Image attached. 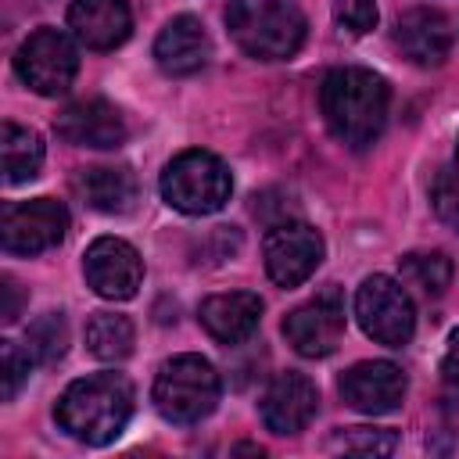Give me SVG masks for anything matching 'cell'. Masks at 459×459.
<instances>
[{
  "instance_id": "obj_15",
  "label": "cell",
  "mask_w": 459,
  "mask_h": 459,
  "mask_svg": "<svg viewBox=\"0 0 459 459\" xmlns=\"http://www.w3.org/2000/svg\"><path fill=\"white\" fill-rule=\"evenodd\" d=\"M68 29L90 50H115L133 32V11L126 0H72Z\"/></svg>"
},
{
  "instance_id": "obj_28",
  "label": "cell",
  "mask_w": 459,
  "mask_h": 459,
  "mask_svg": "<svg viewBox=\"0 0 459 459\" xmlns=\"http://www.w3.org/2000/svg\"><path fill=\"white\" fill-rule=\"evenodd\" d=\"M0 294H4L0 319H4V323H14V319H18V308H22V290H18V283H14L11 276H4V280H0Z\"/></svg>"
},
{
  "instance_id": "obj_29",
  "label": "cell",
  "mask_w": 459,
  "mask_h": 459,
  "mask_svg": "<svg viewBox=\"0 0 459 459\" xmlns=\"http://www.w3.org/2000/svg\"><path fill=\"white\" fill-rule=\"evenodd\" d=\"M441 377H445L448 384H459V326L452 330L448 348H445V355H441Z\"/></svg>"
},
{
  "instance_id": "obj_24",
  "label": "cell",
  "mask_w": 459,
  "mask_h": 459,
  "mask_svg": "<svg viewBox=\"0 0 459 459\" xmlns=\"http://www.w3.org/2000/svg\"><path fill=\"white\" fill-rule=\"evenodd\" d=\"M330 448L366 452V455H391L398 448V434L387 427H344L330 437Z\"/></svg>"
},
{
  "instance_id": "obj_18",
  "label": "cell",
  "mask_w": 459,
  "mask_h": 459,
  "mask_svg": "<svg viewBox=\"0 0 459 459\" xmlns=\"http://www.w3.org/2000/svg\"><path fill=\"white\" fill-rule=\"evenodd\" d=\"M201 326L219 341V344H240L258 330L262 319V298L251 290H230V294H212L197 308Z\"/></svg>"
},
{
  "instance_id": "obj_12",
  "label": "cell",
  "mask_w": 459,
  "mask_h": 459,
  "mask_svg": "<svg viewBox=\"0 0 459 459\" xmlns=\"http://www.w3.org/2000/svg\"><path fill=\"white\" fill-rule=\"evenodd\" d=\"M54 133L72 147H93V151H111V147L126 143V136H129L122 111L100 97L68 104L54 118Z\"/></svg>"
},
{
  "instance_id": "obj_20",
  "label": "cell",
  "mask_w": 459,
  "mask_h": 459,
  "mask_svg": "<svg viewBox=\"0 0 459 459\" xmlns=\"http://www.w3.org/2000/svg\"><path fill=\"white\" fill-rule=\"evenodd\" d=\"M0 165H4V179L7 183H29L39 176L43 169V140L39 133L18 126V122H4L0 126Z\"/></svg>"
},
{
  "instance_id": "obj_27",
  "label": "cell",
  "mask_w": 459,
  "mask_h": 459,
  "mask_svg": "<svg viewBox=\"0 0 459 459\" xmlns=\"http://www.w3.org/2000/svg\"><path fill=\"white\" fill-rule=\"evenodd\" d=\"M333 4V18L341 29L362 36L377 25V0H330Z\"/></svg>"
},
{
  "instance_id": "obj_19",
  "label": "cell",
  "mask_w": 459,
  "mask_h": 459,
  "mask_svg": "<svg viewBox=\"0 0 459 459\" xmlns=\"http://www.w3.org/2000/svg\"><path fill=\"white\" fill-rule=\"evenodd\" d=\"M72 186L82 197V204H90L93 212H104V215H122L136 201V176L126 165L79 169L75 179H72Z\"/></svg>"
},
{
  "instance_id": "obj_9",
  "label": "cell",
  "mask_w": 459,
  "mask_h": 459,
  "mask_svg": "<svg viewBox=\"0 0 459 459\" xmlns=\"http://www.w3.org/2000/svg\"><path fill=\"white\" fill-rule=\"evenodd\" d=\"M287 344L305 359H326L344 337V298L330 283L283 319Z\"/></svg>"
},
{
  "instance_id": "obj_26",
  "label": "cell",
  "mask_w": 459,
  "mask_h": 459,
  "mask_svg": "<svg viewBox=\"0 0 459 459\" xmlns=\"http://www.w3.org/2000/svg\"><path fill=\"white\" fill-rule=\"evenodd\" d=\"M430 204H434V215L459 233V172H437L430 186Z\"/></svg>"
},
{
  "instance_id": "obj_14",
  "label": "cell",
  "mask_w": 459,
  "mask_h": 459,
  "mask_svg": "<svg viewBox=\"0 0 459 459\" xmlns=\"http://www.w3.org/2000/svg\"><path fill=\"white\" fill-rule=\"evenodd\" d=\"M316 409H319L316 384L305 373H294V369L273 377L269 387L262 391V402H258L262 423L273 434H298V430H305L312 423Z\"/></svg>"
},
{
  "instance_id": "obj_10",
  "label": "cell",
  "mask_w": 459,
  "mask_h": 459,
  "mask_svg": "<svg viewBox=\"0 0 459 459\" xmlns=\"http://www.w3.org/2000/svg\"><path fill=\"white\" fill-rule=\"evenodd\" d=\"M323 237L319 230H312L308 222H276L269 233H265V244H262V255H265V273L273 283L280 287H298L305 283L319 262H323Z\"/></svg>"
},
{
  "instance_id": "obj_3",
  "label": "cell",
  "mask_w": 459,
  "mask_h": 459,
  "mask_svg": "<svg viewBox=\"0 0 459 459\" xmlns=\"http://www.w3.org/2000/svg\"><path fill=\"white\" fill-rule=\"evenodd\" d=\"M226 29L258 61H287L301 50L308 22L298 0H230Z\"/></svg>"
},
{
  "instance_id": "obj_21",
  "label": "cell",
  "mask_w": 459,
  "mask_h": 459,
  "mask_svg": "<svg viewBox=\"0 0 459 459\" xmlns=\"http://www.w3.org/2000/svg\"><path fill=\"white\" fill-rule=\"evenodd\" d=\"M133 341H136V330L129 323V316H118V312H97L90 323H86V348L104 359V362H122L129 351H133Z\"/></svg>"
},
{
  "instance_id": "obj_11",
  "label": "cell",
  "mask_w": 459,
  "mask_h": 459,
  "mask_svg": "<svg viewBox=\"0 0 459 459\" xmlns=\"http://www.w3.org/2000/svg\"><path fill=\"white\" fill-rule=\"evenodd\" d=\"M82 276L93 287V294H100L108 301H126L143 283V262L129 240L97 237L82 255Z\"/></svg>"
},
{
  "instance_id": "obj_7",
  "label": "cell",
  "mask_w": 459,
  "mask_h": 459,
  "mask_svg": "<svg viewBox=\"0 0 459 459\" xmlns=\"http://www.w3.org/2000/svg\"><path fill=\"white\" fill-rule=\"evenodd\" d=\"M18 79L39 97H61L79 72V50L61 29H36L14 54Z\"/></svg>"
},
{
  "instance_id": "obj_4",
  "label": "cell",
  "mask_w": 459,
  "mask_h": 459,
  "mask_svg": "<svg viewBox=\"0 0 459 459\" xmlns=\"http://www.w3.org/2000/svg\"><path fill=\"white\" fill-rule=\"evenodd\" d=\"M222 394V380L215 373V366L201 355H176L169 362H161L158 377H154V409L169 420V423H201Z\"/></svg>"
},
{
  "instance_id": "obj_30",
  "label": "cell",
  "mask_w": 459,
  "mask_h": 459,
  "mask_svg": "<svg viewBox=\"0 0 459 459\" xmlns=\"http://www.w3.org/2000/svg\"><path fill=\"white\" fill-rule=\"evenodd\" d=\"M455 172H459V136H455Z\"/></svg>"
},
{
  "instance_id": "obj_6",
  "label": "cell",
  "mask_w": 459,
  "mask_h": 459,
  "mask_svg": "<svg viewBox=\"0 0 459 459\" xmlns=\"http://www.w3.org/2000/svg\"><path fill=\"white\" fill-rule=\"evenodd\" d=\"M355 319L377 344H387V348L409 344L416 330V308H412L409 290L384 273H373L359 283Z\"/></svg>"
},
{
  "instance_id": "obj_5",
  "label": "cell",
  "mask_w": 459,
  "mask_h": 459,
  "mask_svg": "<svg viewBox=\"0 0 459 459\" xmlns=\"http://www.w3.org/2000/svg\"><path fill=\"white\" fill-rule=\"evenodd\" d=\"M161 197L183 215H212L233 194V176L226 161L212 151H183L161 172Z\"/></svg>"
},
{
  "instance_id": "obj_17",
  "label": "cell",
  "mask_w": 459,
  "mask_h": 459,
  "mask_svg": "<svg viewBox=\"0 0 459 459\" xmlns=\"http://www.w3.org/2000/svg\"><path fill=\"white\" fill-rule=\"evenodd\" d=\"M212 57V39L194 14H176L165 22V29L154 39V61L169 75H194L208 65Z\"/></svg>"
},
{
  "instance_id": "obj_23",
  "label": "cell",
  "mask_w": 459,
  "mask_h": 459,
  "mask_svg": "<svg viewBox=\"0 0 459 459\" xmlns=\"http://www.w3.org/2000/svg\"><path fill=\"white\" fill-rule=\"evenodd\" d=\"M29 351L36 362L50 366L68 351V323L61 312H43L32 326H29Z\"/></svg>"
},
{
  "instance_id": "obj_25",
  "label": "cell",
  "mask_w": 459,
  "mask_h": 459,
  "mask_svg": "<svg viewBox=\"0 0 459 459\" xmlns=\"http://www.w3.org/2000/svg\"><path fill=\"white\" fill-rule=\"evenodd\" d=\"M32 362H36L32 351L22 348L18 341H4V344H0V398H4V402H11V398L22 391V384L29 380Z\"/></svg>"
},
{
  "instance_id": "obj_13",
  "label": "cell",
  "mask_w": 459,
  "mask_h": 459,
  "mask_svg": "<svg viewBox=\"0 0 459 459\" xmlns=\"http://www.w3.org/2000/svg\"><path fill=\"white\" fill-rule=\"evenodd\" d=\"M405 373L387 362V359H373V362H355L344 377H341V398L366 416H384L394 412L405 398Z\"/></svg>"
},
{
  "instance_id": "obj_22",
  "label": "cell",
  "mask_w": 459,
  "mask_h": 459,
  "mask_svg": "<svg viewBox=\"0 0 459 459\" xmlns=\"http://www.w3.org/2000/svg\"><path fill=\"white\" fill-rule=\"evenodd\" d=\"M398 269H402V283L416 287L427 298L445 294V287L452 283V262L441 251H412V255H402L398 258Z\"/></svg>"
},
{
  "instance_id": "obj_1",
  "label": "cell",
  "mask_w": 459,
  "mask_h": 459,
  "mask_svg": "<svg viewBox=\"0 0 459 459\" xmlns=\"http://www.w3.org/2000/svg\"><path fill=\"white\" fill-rule=\"evenodd\" d=\"M391 90L387 82L369 68H333L319 86V111L326 118V129L351 151H366L380 140L387 122Z\"/></svg>"
},
{
  "instance_id": "obj_16",
  "label": "cell",
  "mask_w": 459,
  "mask_h": 459,
  "mask_svg": "<svg viewBox=\"0 0 459 459\" xmlns=\"http://www.w3.org/2000/svg\"><path fill=\"white\" fill-rule=\"evenodd\" d=\"M394 43L412 65L434 68L452 50V25L437 7H409L394 25Z\"/></svg>"
},
{
  "instance_id": "obj_2",
  "label": "cell",
  "mask_w": 459,
  "mask_h": 459,
  "mask_svg": "<svg viewBox=\"0 0 459 459\" xmlns=\"http://www.w3.org/2000/svg\"><path fill=\"white\" fill-rule=\"evenodd\" d=\"M54 416L75 441L108 445L126 430L133 416V384L122 373H90L82 380H72L61 391Z\"/></svg>"
},
{
  "instance_id": "obj_8",
  "label": "cell",
  "mask_w": 459,
  "mask_h": 459,
  "mask_svg": "<svg viewBox=\"0 0 459 459\" xmlns=\"http://www.w3.org/2000/svg\"><path fill=\"white\" fill-rule=\"evenodd\" d=\"M68 233V208L54 197H32L4 208L0 219V244L7 255H39L65 240Z\"/></svg>"
}]
</instances>
